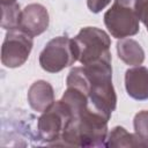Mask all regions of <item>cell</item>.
I'll list each match as a JSON object with an SVG mask.
<instances>
[{
	"label": "cell",
	"mask_w": 148,
	"mask_h": 148,
	"mask_svg": "<svg viewBox=\"0 0 148 148\" xmlns=\"http://www.w3.org/2000/svg\"><path fill=\"white\" fill-rule=\"evenodd\" d=\"M108 119L91 106L74 114L57 146L105 147Z\"/></svg>",
	"instance_id": "obj_1"
},
{
	"label": "cell",
	"mask_w": 148,
	"mask_h": 148,
	"mask_svg": "<svg viewBox=\"0 0 148 148\" xmlns=\"http://www.w3.org/2000/svg\"><path fill=\"white\" fill-rule=\"evenodd\" d=\"M87 92L91 108L108 120L117 108V95L112 84V66L110 61H101L83 66Z\"/></svg>",
	"instance_id": "obj_2"
},
{
	"label": "cell",
	"mask_w": 148,
	"mask_h": 148,
	"mask_svg": "<svg viewBox=\"0 0 148 148\" xmlns=\"http://www.w3.org/2000/svg\"><path fill=\"white\" fill-rule=\"evenodd\" d=\"M77 52V61L82 66L101 61L111 62V38L102 29L84 27L73 38Z\"/></svg>",
	"instance_id": "obj_3"
},
{
	"label": "cell",
	"mask_w": 148,
	"mask_h": 148,
	"mask_svg": "<svg viewBox=\"0 0 148 148\" xmlns=\"http://www.w3.org/2000/svg\"><path fill=\"white\" fill-rule=\"evenodd\" d=\"M103 18L108 31L117 39L134 36L140 30L136 0H114Z\"/></svg>",
	"instance_id": "obj_4"
},
{
	"label": "cell",
	"mask_w": 148,
	"mask_h": 148,
	"mask_svg": "<svg viewBox=\"0 0 148 148\" xmlns=\"http://www.w3.org/2000/svg\"><path fill=\"white\" fill-rule=\"evenodd\" d=\"M73 114L68 105L62 101H56L37 120L38 138L46 145L57 146L71 121Z\"/></svg>",
	"instance_id": "obj_5"
},
{
	"label": "cell",
	"mask_w": 148,
	"mask_h": 148,
	"mask_svg": "<svg viewBox=\"0 0 148 148\" xmlns=\"http://www.w3.org/2000/svg\"><path fill=\"white\" fill-rule=\"evenodd\" d=\"M77 61V52L73 38L58 36L49 40L39 53V65L49 73H58Z\"/></svg>",
	"instance_id": "obj_6"
},
{
	"label": "cell",
	"mask_w": 148,
	"mask_h": 148,
	"mask_svg": "<svg viewBox=\"0 0 148 148\" xmlns=\"http://www.w3.org/2000/svg\"><path fill=\"white\" fill-rule=\"evenodd\" d=\"M34 37L20 29L9 30L1 46V62L8 68L22 66L29 58L34 46Z\"/></svg>",
	"instance_id": "obj_7"
},
{
	"label": "cell",
	"mask_w": 148,
	"mask_h": 148,
	"mask_svg": "<svg viewBox=\"0 0 148 148\" xmlns=\"http://www.w3.org/2000/svg\"><path fill=\"white\" fill-rule=\"evenodd\" d=\"M50 23V16L46 7L40 3H30L22 9L20 30L36 37L47 30Z\"/></svg>",
	"instance_id": "obj_8"
},
{
	"label": "cell",
	"mask_w": 148,
	"mask_h": 148,
	"mask_svg": "<svg viewBox=\"0 0 148 148\" xmlns=\"http://www.w3.org/2000/svg\"><path fill=\"white\" fill-rule=\"evenodd\" d=\"M125 88L133 99H148V68L141 65L128 68L125 73Z\"/></svg>",
	"instance_id": "obj_9"
},
{
	"label": "cell",
	"mask_w": 148,
	"mask_h": 148,
	"mask_svg": "<svg viewBox=\"0 0 148 148\" xmlns=\"http://www.w3.org/2000/svg\"><path fill=\"white\" fill-rule=\"evenodd\" d=\"M27 97L30 108L37 112L46 111L56 102L53 87L45 80L35 81L30 86Z\"/></svg>",
	"instance_id": "obj_10"
},
{
	"label": "cell",
	"mask_w": 148,
	"mask_h": 148,
	"mask_svg": "<svg viewBox=\"0 0 148 148\" xmlns=\"http://www.w3.org/2000/svg\"><path fill=\"white\" fill-rule=\"evenodd\" d=\"M117 53L121 61L128 66H140L145 60L142 46L132 38H123L117 43Z\"/></svg>",
	"instance_id": "obj_11"
},
{
	"label": "cell",
	"mask_w": 148,
	"mask_h": 148,
	"mask_svg": "<svg viewBox=\"0 0 148 148\" xmlns=\"http://www.w3.org/2000/svg\"><path fill=\"white\" fill-rule=\"evenodd\" d=\"M105 147H148V141L135 133H128L123 126H114L108 134Z\"/></svg>",
	"instance_id": "obj_12"
},
{
	"label": "cell",
	"mask_w": 148,
	"mask_h": 148,
	"mask_svg": "<svg viewBox=\"0 0 148 148\" xmlns=\"http://www.w3.org/2000/svg\"><path fill=\"white\" fill-rule=\"evenodd\" d=\"M1 27L5 30H16L20 28V21H21V14L22 9L20 7V3L16 1L13 2H1Z\"/></svg>",
	"instance_id": "obj_13"
},
{
	"label": "cell",
	"mask_w": 148,
	"mask_h": 148,
	"mask_svg": "<svg viewBox=\"0 0 148 148\" xmlns=\"http://www.w3.org/2000/svg\"><path fill=\"white\" fill-rule=\"evenodd\" d=\"M134 132L141 139L148 141V110L139 111L133 119Z\"/></svg>",
	"instance_id": "obj_14"
},
{
	"label": "cell",
	"mask_w": 148,
	"mask_h": 148,
	"mask_svg": "<svg viewBox=\"0 0 148 148\" xmlns=\"http://www.w3.org/2000/svg\"><path fill=\"white\" fill-rule=\"evenodd\" d=\"M136 12L139 20L145 24L148 31V0H136Z\"/></svg>",
	"instance_id": "obj_15"
},
{
	"label": "cell",
	"mask_w": 148,
	"mask_h": 148,
	"mask_svg": "<svg viewBox=\"0 0 148 148\" xmlns=\"http://www.w3.org/2000/svg\"><path fill=\"white\" fill-rule=\"evenodd\" d=\"M110 2L111 0H87V6L91 13L97 14L102 12Z\"/></svg>",
	"instance_id": "obj_16"
},
{
	"label": "cell",
	"mask_w": 148,
	"mask_h": 148,
	"mask_svg": "<svg viewBox=\"0 0 148 148\" xmlns=\"http://www.w3.org/2000/svg\"><path fill=\"white\" fill-rule=\"evenodd\" d=\"M13 1H16V0H0V2H13Z\"/></svg>",
	"instance_id": "obj_17"
}]
</instances>
